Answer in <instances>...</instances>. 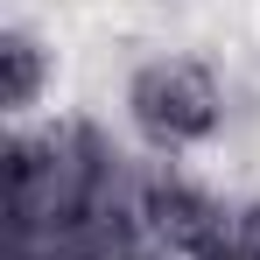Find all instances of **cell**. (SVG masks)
I'll return each instance as SVG.
<instances>
[{
    "label": "cell",
    "mask_w": 260,
    "mask_h": 260,
    "mask_svg": "<svg viewBox=\"0 0 260 260\" xmlns=\"http://www.w3.org/2000/svg\"><path fill=\"white\" fill-rule=\"evenodd\" d=\"M134 106V127L148 134L155 148H190V141H204L218 127V85L204 63H190V56H162V63H148L127 91Z\"/></svg>",
    "instance_id": "6da1fadb"
},
{
    "label": "cell",
    "mask_w": 260,
    "mask_h": 260,
    "mask_svg": "<svg viewBox=\"0 0 260 260\" xmlns=\"http://www.w3.org/2000/svg\"><path fill=\"white\" fill-rule=\"evenodd\" d=\"M0 63H7V106L14 113H28L36 99H43V43L36 36H21V28H7V43H0Z\"/></svg>",
    "instance_id": "7a4b0ae2"
}]
</instances>
